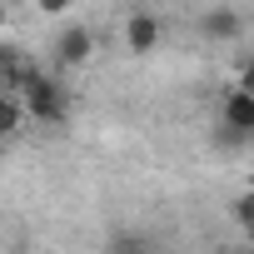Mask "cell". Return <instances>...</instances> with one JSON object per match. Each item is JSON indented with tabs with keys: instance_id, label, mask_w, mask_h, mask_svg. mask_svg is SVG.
I'll return each instance as SVG.
<instances>
[{
	"instance_id": "cell-1",
	"label": "cell",
	"mask_w": 254,
	"mask_h": 254,
	"mask_svg": "<svg viewBox=\"0 0 254 254\" xmlns=\"http://www.w3.org/2000/svg\"><path fill=\"white\" fill-rule=\"evenodd\" d=\"M10 85L20 90V100H25V115H30V120H45V125H60V120H65L70 100H65L60 75H50V70H20Z\"/></svg>"
},
{
	"instance_id": "cell-2",
	"label": "cell",
	"mask_w": 254,
	"mask_h": 254,
	"mask_svg": "<svg viewBox=\"0 0 254 254\" xmlns=\"http://www.w3.org/2000/svg\"><path fill=\"white\" fill-rule=\"evenodd\" d=\"M90 60H95V35H90V25H80V20L60 25V30H55V70H85Z\"/></svg>"
},
{
	"instance_id": "cell-3",
	"label": "cell",
	"mask_w": 254,
	"mask_h": 254,
	"mask_svg": "<svg viewBox=\"0 0 254 254\" xmlns=\"http://www.w3.org/2000/svg\"><path fill=\"white\" fill-rule=\"evenodd\" d=\"M120 40H125V50H130V55H150V50L160 45V15H150V10L125 15V25H120Z\"/></svg>"
},
{
	"instance_id": "cell-4",
	"label": "cell",
	"mask_w": 254,
	"mask_h": 254,
	"mask_svg": "<svg viewBox=\"0 0 254 254\" xmlns=\"http://www.w3.org/2000/svg\"><path fill=\"white\" fill-rule=\"evenodd\" d=\"M219 115H224V125H229V130L254 135V90L229 85V90H224V100H219Z\"/></svg>"
},
{
	"instance_id": "cell-5",
	"label": "cell",
	"mask_w": 254,
	"mask_h": 254,
	"mask_svg": "<svg viewBox=\"0 0 254 254\" xmlns=\"http://www.w3.org/2000/svg\"><path fill=\"white\" fill-rule=\"evenodd\" d=\"M25 100H20V90L15 85H0V140H10V135H20L25 130Z\"/></svg>"
},
{
	"instance_id": "cell-6",
	"label": "cell",
	"mask_w": 254,
	"mask_h": 254,
	"mask_svg": "<svg viewBox=\"0 0 254 254\" xmlns=\"http://www.w3.org/2000/svg\"><path fill=\"white\" fill-rule=\"evenodd\" d=\"M30 5H35V15H40V20H70L75 0H30Z\"/></svg>"
},
{
	"instance_id": "cell-7",
	"label": "cell",
	"mask_w": 254,
	"mask_h": 254,
	"mask_svg": "<svg viewBox=\"0 0 254 254\" xmlns=\"http://www.w3.org/2000/svg\"><path fill=\"white\" fill-rule=\"evenodd\" d=\"M234 219H239V229H249V234H254V190L234 199Z\"/></svg>"
},
{
	"instance_id": "cell-8",
	"label": "cell",
	"mask_w": 254,
	"mask_h": 254,
	"mask_svg": "<svg viewBox=\"0 0 254 254\" xmlns=\"http://www.w3.org/2000/svg\"><path fill=\"white\" fill-rule=\"evenodd\" d=\"M110 254H150V239H135V234H120L110 244Z\"/></svg>"
},
{
	"instance_id": "cell-9",
	"label": "cell",
	"mask_w": 254,
	"mask_h": 254,
	"mask_svg": "<svg viewBox=\"0 0 254 254\" xmlns=\"http://www.w3.org/2000/svg\"><path fill=\"white\" fill-rule=\"evenodd\" d=\"M5 30H10V5L0 0V35H5Z\"/></svg>"
},
{
	"instance_id": "cell-10",
	"label": "cell",
	"mask_w": 254,
	"mask_h": 254,
	"mask_svg": "<svg viewBox=\"0 0 254 254\" xmlns=\"http://www.w3.org/2000/svg\"><path fill=\"white\" fill-rule=\"evenodd\" d=\"M239 85H244V90H254V65L244 70V80H239Z\"/></svg>"
}]
</instances>
